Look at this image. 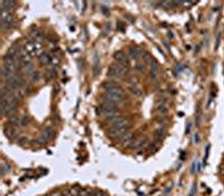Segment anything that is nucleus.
<instances>
[{
	"label": "nucleus",
	"mask_w": 224,
	"mask_h": 196,
	"mask_svg": "<svg viewBox=\"0 0 224 196\" xmlns=\"http://www.w3.org/2000/svg\"><path fill=\"white\" fill-rule=\"evenodd\" d=\"M123 98L122 95H115V94H109V93H105L103 94V99H102V102L104 103H109V104H118L120 102H122Z\"/></svg>",
	"instance_id": "1"
},
{
	"label": "nucleus",
	"mask_w": 224,
	"mask_h": 196,
	"mask_svg": "<svg viewBox=\"0 0 224 196\" xmlns=\"http://www.w3.org/2000/svg\"><path fill=\"white\" fill-rule=\"evenodd\" d=\"M114 58L117 60V63H119L121 65H127V63H128V57L124 53L118 52L117 54H114Z\"/></svg>",
	"instance_id": "2"
},
{
	"label": "nucleus",
	"mask_w": 224,
	"mask_h": 196,
	"mask_svg": "<svg viewBox=\"0 0 224 196\" xmlns=\"http://www.w3.org/2000/svg\"><path fill=\"white\" fill-rule=\"evenodd\" d=\"M132 140H133L132 134H130V132H126V134L121 137V141H122L124 144H130L132 142Z\"/></svg>",
	"instance_id": "3"
},
{
	"label": "nucleus",
	"mask_w": 224,
	"mask_h": 196,
	"mask_svg": "<svg viewBox=\"0 0 224 196\" xmlns=\"http://www.w3.org/2000/svg\"><path fill=\"white\" fill-rule=\"evenodd\" d=\"M53 134H54V131H53V129L52 128H50V127H46L43 131H41V136H43V137H45L46 139H51L52 137H53Z\"/></svg>",
	"instance_id": "4"
},
{
	"label": "nucleus",
	"mask_w": 224,
	"mask_h": 196,
	"mask_svg": "<svg viewBox=\"0 0 224 196\" xmlns=\"http://www.w3.org/2000/svg\"><path fill=\"white\" fill-rule=\"evenodd\" d=\"M143 146V139H138V140H132V142L130 144V148L132 149H139Z\"/></svg>",
	"instance_id": "5"
},
{
	"label": "nucleus",
	"mask_w": 224,
	"mask_h": 196,
	"mask_svg": "<svg viewBox=\"0 0 224 196\" xmlns=\"http://www.w3.org/2000/svg\"><path fill=\"white\" fill-rule=\"evenodd\" d=\"M39 60H41V62L43 63V64H50V63H52V58L50 57V55H47V54H45V53L41 54Z\"/></svg>",
	"instance_id": "6"
},
{
	"label": "nucleus",
	"mask_w": 224,
	"mask_h": 196,
	"mask_svg": "<svg viewBox=\"0 0 224 196\" xmlns=\"http://www.w3.org/2000/svg\"><path fill=\"white\" fill-rule=\"evenodd\" d=\"M5 132H6V136L9 137V138H14V137L16 136V134H17V131H16L14 128H11V127L7 128V129L5 130Z\"/></svg>",
	"instance_id": "7"
},
{
	"label": "nucleus",
	"mask_w": 224,
	"mask_h": 196,
	"mask_svg": "<svg viewBox=\"0 0 224 196\" xmlns=\"http://www.w3.org/2000/svg\"><path fill=\"white\" fill-rule=\"evenodd\" d=\"M158 112L162 114H166L168 112V109H167V106L165 105V103H160L158 105Z\"/></svg>",
	"instance_id": "8"
},
{
	"label": "nucleus",
	"mask_w": 224,
	"mask_h": 196,
	"mask_svg": "<svg viewBox=\"0 0 224 196\" xmlns=\"http://www.w3.org/2000/svg\"><path fill=\"white\" fill-rule=\"evenodd\" d=\"M129 54H130V56H131L132 58H134V60H137V58L139 57V55H140L139 52H138L136 48H130V50H129Z\"/></svg>",
	"instance_id": "9"
},
{
	"label": "nucleus",
	"mask_w": 224,
	"mask_h": 196,
	"mask_svg": "<svg viewBox=\"0 0 224 196\" xmlns=\"http://www.w3.org/2000/svg\"><path fill=\"white\" fill-rule=\"evenodd\" d=\"M18 121H19V119H18V117L16 114L15 115H11V117H8V122L10 124L18 123Z\"/></svg>",
	"instance_id": "10"
},
{
	"label": "nucleus",
	"mask_w": 224,
	"mask_h": 196,
	"mask_svg": "<svg viewBox=\"0 0 224 196\" xmlns=\"http://www.w3.org/2000/svg\"><path fill=\"white\" fill-rule=\"evenodd\" d=\"M164 137V130H157L156 134H155V138L157 141H160Z\"/></svg>",
	"instance_id": "11"
},
{
	"label": "nucleus",
	"mask_w": 224,
	"mask_h": 196,
	"mask_svg": "<svg viewBox=\"0 0 224 196\" xmlns=\"http://www.w3.org/2000/svg\"><path fill=\"white\" fill-rule=\"evenodd\" d=\"M131 92H132L133 94L136 95V96H140V95L143 94V92H141V90H140V89H138V87H134V86H133L132 89H131Z\"/></svg>",
	"instance_id": "12"
},
{
	"label": "nucleus",
	"mask_w": 224,
	"mask_h": 196,
	"mask_svg": "<svg viewBox=\"0 0 224 196\" xmlns=\"http://www.w3.org/2000/svg\"><path fill=\"white\" fill-rule=\"evenodd\" d=\"M19 122H20L21 125H26V124H28V122H29V119L27 117H21L20 119H19Z\"/></svg>",
	"instance_id": "13"
},
{
	"label": "nucleus",
	"mask_w": 224,
	"mask_h": 196,
	"mask_svg": "<svg viewBox=\"0 0 224 196\" xmlns=\"http://www.w3.org/2000/svg\"><path fill=\"white\" fill-rule=\"evenodd\" d=\"M1 169H2V170H1L2 175H5V174H6V173L9 170V166L7 165L6 163H3V164H2V167H1Z\"/></svg>",
	"instance_id": "14"
},
{
	"label": "nucleus",
	"mask_w": 224,
	"mask_h": 196,
	"mask_svg": "<svg viewBox=\"0 0 224 196\" xmlns=\"http://www.w3.org/2000/svg\"><path fill=\"white\" fill-rule=\"evenodd\" d=\"M134 68H136V71H138V72H143V64H140V63H137L136 65H134Z\"/></svg>",
	"instance_id": "15"
},
{
	"label": "nucleus",
	"mask_w": 224,
	"mask_h": 196,
	"mask_svg": "<svg viewBox=\"0 0 224 196\" xmlns=\"http://www.w3.org/2000/svg\"><path fill=\"white\" fill-rule=\"evenodd\" d=\"M47 141H48V139H46V138L43 137V136H41V137L38 138V142H39V144H46Z\"/></svg>",
	"instance_id": "16"
},
{
	"label": "nucleus",
	"mask_w": 224,
	"mask_h": 196,
	"mask_svg": "<svg viewBox=\"0 0 224 196\" xmlns=\"http://www.w3.org/2000/svg\"><path fill=\"white\" fill-rule=\"evenodd\" d=\"M194 140H195V144H198V142H200V138H198V134H195V137H194Z\"/></svg>",
	"instance_id": "17"
},
{
	"label": "nucleus",
	"mask_w": 224,
	"mask_h": 196,
	"mask_svg": "<svg viewBox=\"0 0 224 196\" xmlns=\"http://www.w3.org/2000/svg\"><path fill=\"white\" fill-rule=\"evenodd\" d=\"M195 172V163L193 164V166H192V173H194Z\"/></svg>",
	"instance_id": "18"
},
{
	"label": "nucleus",
	"mask_w": 224,
	"mask_h": 196,
	"mask_svg": "<svg viewBox=\"0 0 224 196\" xmlns=\"http://www.w3.org/2000/svg\"><path fill=\"white\" fill-rule=\"evenodd\" d=\"M221 173H222V174L224 175V165L222 166V168H221Z\"/></svg>",
	"instance_id": "19"
}]
</instances>
